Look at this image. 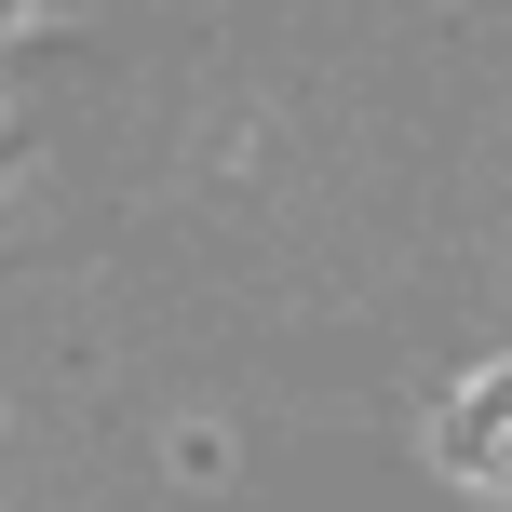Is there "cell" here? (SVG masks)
Listing matches in <instances>:
<instances>
[]
</instances>
